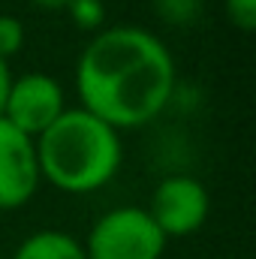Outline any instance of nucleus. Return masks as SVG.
I'll list each match as a JSON object with an SVG mask.
<instances>
[{"mask_svg": "<svg viewBox=\"0 0 256 259\" xmlns=\"http://www.w3.org/2000/svg\"><path fill=\"white\" fill-rule=\"evenodd\" d=\"M30 3H36V6H42V9H66L69 0H30Z\"/></svg>", "mask_w": 256, "mask_h": 259, "instance_id": "12", "label": "nucleus"}, {"mask_svg": "<svg viewBox=\"0 0 256 259\" xmlns=\"http://www.w3.org/2000/svg\"><path fill=\"white\" fill-rule=\"evenodd\" d=\"M145 211L157 223V229L166 235V241L184 238L205 226L208 211H211V196L202 181L187 178V175H172L154 187L151 205Z\"/></svg>", "mask_w": 256, "mask_h": 259, "instance_id": "5", "label": "nucleus"}, {"mask_svg": "<svg viewBox=\"0 0 256 259\" xmlns=\"http://www.w3.org/2000/svg\"><path fill=\"white\" fill-rule=\"evenodd\" d=\"M66 12L72 18V24L84 33H100L103 21H106V6L103 0H69Z\"/></svg>", "mask_w": 256, "mask_h": 259, "instance_id": "8", "label": "nucleus"}, {"mask_svg": "<svg viewBox=\"0 0 256 259\" xmlns=\"http://www.w3.org/2000/svg\"><path fill=\"white\" fill-rule=\"evenodd\" d=\"M9 84H12L9 64H6V61H0V118H3V106H6V97H9Z\"/></svg>", "mask_w": 256, "mask_h": 259, "instance_id": "11", "label": "nucleus"}, {"mask_svg": "<svg viewBox=\"0 0 256 259\" xmlns=\"http://www.w3.org/2000/svg\"><path fill=\"white\" fill-rule=\"evenodd\" d=\"M39 178L66 193H94L121 169V136L84 109H66L36 139Z\"/></svg>", "mask_w": 256, "mask_h": 259, "instance_id": "2", "label": "nucleus"}, {"mask_svg": "<svg viewBox=\"0 0 256 259\" xmlns=\"http://www.w3.org/2000/svg\"><path fill=\"white\" fill-rule=\"evenodd\" d=\"M12 259H88L84 247L58 229H42L33 232L30 238H24L18 244V250L12 253Z\"/></svg>", "mask_w": 256, "mask_h": 259, "instance_id": "7", "label": "nucleus"}, {"mask_svg": "<svg viewBox=\"0 0 256 259\" xmlns=\"http://www.w3.org/2000/svg\"><path fill=\"white\" fill-rule=\"evenodd\" d=\"M75 91L78 109L112 130L142 127L166 109L175 91V61L145 27H103L78 55Z\"/></svg>", "mask_w": 256, "mask_h": 259, "instance_id": "1", "label": "nucleus"}, {"mask_svg": "<svg viewBox=\"0 0 256 259\" xmlns=\"http://www.w3.org/2000/svg\"><path fill=\"white\" fill-rule=\"evenodd\" d=\"M154 3H163V0H154Z\"/></svg>", "mask_w": 256, "mask_h": 259, "instance_id": "13", "label": "nucleus"}, {"mask_svg": "<svg viewBox=\"0 0 256 259\" xmlns=\"http://www.w3.org/2000/svg\"><path fill=\"white\" fill-rule=\"evenodd\" d=\"M39 181L36 142L0 118V211L27 205Z\"/></svg>", "mask_w": 256, "mask_h": 259, "instance_id": "6", "label": "nucleus"}, {"mask_svg": "<svg viewBox=\"0 0 256 259\" xmlns=\"http://www.w3.org/2000/svg\"><path fill=\"white\" fill-rule=\"evenodd\" d=\"M88 259H160L166 250V235L148 217L145 208H112L106 211L88 235Z\"/></svg>", "mask_w": 256, "mask_h": 259, "instance_id": "3", "label": "nucleus"}, {"mask_svg": "<svg viewBox=\"0 0 256 259\" xmlns=\"http://www.w3.org/2000/svg\"><path fill=\"white\" fill-rule=\"evenodd\" d=\"M226 15L238 30L256 27V0H226Z\"/></svg>", "mask_w": 256, "mask_h": 259, "instance_id": "10", "label": "nucleus"}, {"mask_svg": "<svg viewBox=\"0 0 256 259\" xmlns=\"http://www.w3.org/2000/svg\"><path fill=\"white\" fill-rule=\"evenodd\" d=\"M66 112L64 88L49 72H24L12 78L3 106V121L30 136L33 142Z\"/></svg>", "mask_w": 256, "mask_h": 259, "instance_id": "4", "label": "nucleus"}, {"mask_svg": "<svg viewBox=\"0 0 256 259\" xmlns=\"http://www.w3.org/2000/svg\"><path fill=\"white\" fill-rule=\"evenodd\" d=\"M24 49V24L15 15H0V61L9 64V58H15Z\"/></svg>", "mask_w": 256, "mask_h": 259, "instance_id": "9", "label": "nucleus"}]
</instances>
